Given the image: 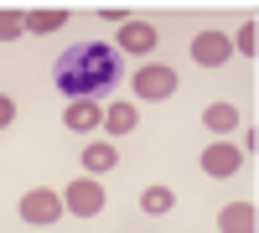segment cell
<instances>
[{
  "mask_svg": "<svg viewBox=\"0 0 259 233\" xmlns=\"http://www.w3.org/2000/svg\"><path fill=\"white\" fill-rule=\"evenodd\" d=\"M62 26H68V11H62V6H47V11H31L26 16V31H36V36H52Z\"/></svg>",
  "mask_w": 259,
  "mask_h": 233,
  "instance_id": "8fae6325",
  "label": "cell"
},
{
  "mask_svg": "<svg viewBox=\"0 0 259 233\" xmlns=\"http://www.w3.org/2000/svg\"><path fill=\"white\" fill-rule=\"evenodd\" d=\"M228 57H233V41L223 31H197L192 36V62H197V68H223Z\"/></svg>",
  "mask_w": 259,
  "mask_h": 233,
  "instance_id": "5b68a950",
  "label": "cell"
},
{
  "mask_svg": "<svg viewBox=\"0 0 259 233\" xmlns=\"http://www.w3.org/2000/svg\"><path fill=\"white\" fill-rule=\"evenodd\" d=\"M202 124H207L212 135H228L233 124H239V109H233V104H207V109H202Z\"/></svg>",
  "mask_w": 259,
  "mask_h": 233,
  "instance_id": "5bb4252c",
  "label": "cell"
},
{
  "mask_svg": "<svg viewBox=\"0 0 259 233\" xmlns=\"http://www.w3.org/2000/svg\"><path fill=\"white\" fill-rule=\"evenodd\" d=\"M62 213H73V218H94L104 213V187L94 176H78L68 192H62Z\"/></svg>",
  "mask_w": 259,
  "mask_h": 233,
  "instance_id": "7a4b0ae2",
  "label": "cell"
},
{
  "mask_svg": "<svg viewBox=\"0 0 259 233\" xmlns=\"http://www.w3.org/2000/svg\"><path fill=\"white\" fill-rule=\"evenodd\" d=\"M156 41H161V31L150 26V21H124L114 52H135V57H145V52H156Z\"/></svg>",
  "mask_w": 259,
  "mask_h": 233,
  "instance_id": "8992f818",
  "label": "cell"
},
{
  "mask_svg": "<svg viewBox=\"0 0 259 233\" xmlns=\"http://www.w3.org/2000/svg\"><path fill=\"white\" fill-rule=\"evenodd\" d=\"M135 94L140 99H171L177 94V73L166 62H145V68H135Z\"/></svg>",
  "mask_w": 259,
  "mask_h": 233,
  "instance_id": "277c9868",
  "label": "cell"
},
{
  "mask_svg": "<svg viewBox=\"0 0 259 233\" xmlns=\"http://www.w3.org/2000/svg\"><path fill=\"white\" fill-rule=\"evenodd\" d=\"M52 83H57L62 99H73V104L89 99L94 104V99H104L119 83V52L109 47V41H78V47H68L57 57Z\"/></svg>",
  "mask_w": 259,
  "mask_h": 233,
  "instance_id": "6da1fadb",
  "label": "cell"
},
{
  "mask_svg": "<svg viewBox=\"0 0 259 233\" xmlns=\"http://www.w3.org/2000/svg\"><path fill=\"white\" fill-rule=\"evenodd\" d=\"M171 207H177V192H171V187H145L140 192V213H150V218H166Z\"/></svg>",
  "mask_w": 259,
  "mask_h": 233,
  "instance_id": "7c38bea8",
  "label": "cell"
},
{
  "mask_svg": "<svg viewBox=\"0 0 259 233\" xmlns=\"http://www.w3.org/2000/svg\"><path fill=\"white\" fill-rule=\"evenodd\" d=\"M83 166H89V171L99 176V171H114V166H119V151H114V145H83Z\"/></svg>",
  "mask_w": 259,
  "mask_h": 233,
  "instance_id": "4fadbf2b",
  "label": "cell"
},
{
  "mask_svg": "<svg viewBox=\"0 0 259 233\" xmlns=\"http://www.w3.org/2000/svg\"><path fill=\"white\" fill-rule=\"evenodd\" d=\"M239 166H244V151H239V145H228V140H218V145H207V151H202V171H207V176H233Z\"/></svg>",
  "mask_w": 259,
  "mask_h": 233,
  "instance_id": "52a82bcc",
  "label": "cell"
},
{
  "mask_svg": "<svg viewBox=\"0 0 259 233\" xmlns=\"http://www.w3.org/2000/svg\"><path fill=\"white\" fill-rule=\"evenodd\" d=\"M62 124L78 130V135H89V130H99V124H104V109H99V104H89V99H83V104H68V109H62Z\"/></svg>",
  "mask_w": 259,
  "mask_h": 233,
  "instance_id": "9c48e42d",
  "label": "cell"
},
{
  "mask_svg": "<svg viewBox=\"0 0 259 233\" xmlns=\"http://www.w3.org/2000/svg\"><path fill=\"white\" fill-rule=\"evenodd\" d=\"M21 218H26L31 228H47V223H57V218H62V197H57V192H47V187H31V192L21 197Z\"/></svg>",
  "mask_w": 259,
  "mask_h": 233,
  "instance_id": "3957f363",
  "label": "cell"
},
{
  "mask_svg": "<svg viewBox=\"0 0 259 233\" xmlns=\"http://www.w3.org/2000/svg\"><path fill=\"white\" fill-rule=\"evenodd\" d=\"M233 41V47H239L244 57H254V47H259V36H254V21H244V26H239V36H228Z\"/></svg>",
  "mask_w": 259,
  "mask_h": 233,
  "instance_id": "2e32d148",
  "label": "cell"
},
{
  "mask_svg": "<svg viewBox=\"0 0 259 233\" xmlns=\"http://www.w3.org/2000/svg\"><path fill=\"white\" fill-rule=\"evenodd\" d=\"M218 228H223V233H259V213H254V202H228L223 213H218Z\"/></svg>",
  "mask_w": 259,
  "mask_h": 233,
  "instance_id": "ba28073f",
  "label": "cell"
},
{
  "mask_svg": "<svg viewBox=\"0 0 259 233\" xmlns=\"http://www.w3.org/2000/svg\"><path fill=\"white\" fill-rule=\"evenodd\" d=\"M11 119H16V99H11V94H0V130H6Z\"/></svg>",
  "mask_w": 259,
  "mask_h": 233,
  "instance_id": "e0dca14e",
  "label": "cell"
},
{
  "mask_svg": "<svg viewBox=\"0 0 259 233\" xmlns=\"http://www.w3.org/2000/svg\"><path fill=\"white\" fill-rule=\"evenodd\" d=\"M135 124H140L135 104H109V109H104V130H109V135H130Z\"/></svg>",
  "mask_w": 259,
  "mask_h": 233,
  "instance_id": "30bf717a",
  "label": "cell"
},
{
  "mask_svg": "<svg viewBox=\"0 0 259 233\" xmlns=\"http://www.w3.org/2000/svg\"><path fill=\"white\" fill-rule=\"evenodd\" d=\"M26 31V16H16V11H0V41H11Z\"/></svg>",
  "mask_w": 259,
  "mask_h": 233,
  "instance_id": "9a60e30c",
  "label": "cell"
}]
</instances>
